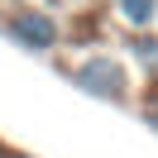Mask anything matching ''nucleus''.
<instances>
[{"mask_svg": "<svg viewBox=\"0 0 158 158\" xmlns=\"http://www.w3.org/2000/svg\"><path fill=\"white\" fill-rule=\"evenodd\" d=\"M62 72L91 101H106V106H129L134 101V77H129V62L120 53H86V58L67 62Z\"/></svg>", "mask_w": 158, "mask_h": 158, "instance_id": "obj_1", "label": "nucleus"}, {"mask_svg": "<svg viewBox=\"0 0 158 158\" xmlns=\"http://www.w3.org/2000/svg\"><path fill=\"white\" fill-rule=\"evenodd\" d=\"M0 34L15 43V48L34 53V58H48L62 43V19L48 10V5H10L0 15Z\"/></svg>", "mask_w": 158, "mask_h": 158, "instance_id": "obj_2", "label": "nucleus"}, {"mask_svg": "<svg viewBox=\"0 0 158 158\" xmlns=\"http://www.w3.org/2000/svg\"><path fill=\"white\" fill-rule=\"evenodd\" d=\"M125 53L148 81H158V34L153 29H139V34H125Z\"/></svg>", "mask_w": 158, "mask_h": 158, "instance_id": "obj_3", "label": "nucleus"}, {"mask_svg": "<svg viewBox=\"0 0 158 158\" xmlns=\"http://www.w3.org/2000/svg\"><path fill=\"white\" fill-rule=\"evenodd\" d=\"M110 10H115V19L125 24L129 34H139V29H153L158 0H110Z\"/></svg>", "mask_w": 158, "mask_h": 158, "instance_id": "obj_4", "label": "nucleus"}, {"mask_svg": "<svg viewBox=\"0 0 158 158\" xmlns=\"http://www.w3.org/2000/svg\"><path fill=\"white\" fill-rule=\"evenodd\" d=\"M5 158H34V153H5Z\"/></svg>", "mask_w": 158, "mask_h": 158, "instance_id": "obj_5", "label": "nucleus"}, {"mask_svg": "<svg viewBox=\"0 0 158 158\" xmlns=\"http://www.w3.org/2000/svg\"><path fill=\"white\" fill-rule=\"evenodd\" d=\"M153 134H158V129H153Z\"/></svg>", "mask_w": 158, "mask_h": 158, "instance_id": "obj_6", "label": "nucleus"}]
</instances>
